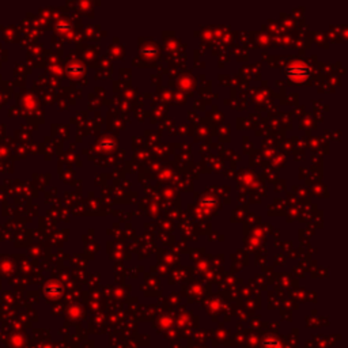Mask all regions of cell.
I'll list each match as a JSON object with an SVG mask.
<instances>
[{"label": "cell", "instance_id": "2", "mask_svg": "<svg viewBox=\"0 0 348 348\" xmlns=\"http://www.w3.org/2000/svg\"><path fill=\"white\" fill-rule=\"evenodd\" d=\"M67 71H68V74H71L72 76H79L80 74L85 72V68H83L82 65H71V67L67 68Z\"/></svg>", "mask_w": 348, "mask_h": 348}, {"label": "cell", "instance_id": "1", "mask_svg": "<svg viewBox=\"0 0 348 348\" xmlns=\"http://www.w3.org/2000/svg\"><path fill=\"white\" fill-rule=\"evenodd\" d=\"M286 74L291 79H306L312 74V68L308 65H291L286 68Z\"/></svg>", "mask_w": 348, "mask_h": 348}]
</instances>
